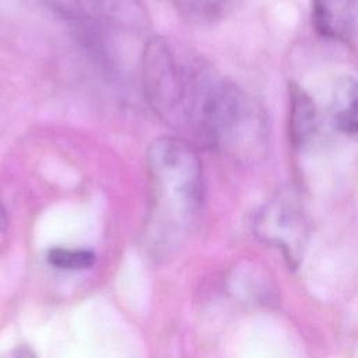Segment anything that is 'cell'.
I'll return each mask as SVG.
<instances>
[{
	"label": "cell",
	"mask_w": 358,
	"mask_h": 358,
	"mask_svg": "<svg viewBox=\"0 0 358 358\" xmlns=\"http://www.w3.org/2000/svg\"><path fill=\"white\" fill-rule=\"evenodd\" d=\"M150 187V232L175 243L199 217L203 171L193 145L179 137L155 138L145 155Z\"/></svg>",
	"instance_id": "obj_1"
},
{
	"label": "cell",
	"mask_w": 358,
	"mask_h": 358,
	"mask_svg": "<svg viewBox=\"0 0 358 358\" xmlns=\"http://www.w3.org/2000/svg\"><path fill=\"white\" fill-rule=\"evenodd\" d=\"M257 236L282 250L289 264L296 266L308 241V221L301 206L289 197H275L257 214Z\"/></svg>",
	"instance_id": "obj_2"
},
{
	"label": "cell",
	"mask_w": 358,
	"mask_h": 358,
	"mask_svg": "<svg viewBox=\"0 0 358 358\" xmlns=\"http://www.w3.org/2000/svg\"><path fill=\"white\" fill-rule=\"evenodd\" d=\"M53 8L81 24L126 32L148 27L147 13L138 0H46Z\"/></svg>",
	"instance_id": "obj_3"
},
{
	"label": "cell",
	"mask_w": 358,
	"mask_h": 358,
	"mask_svg": "<svg viewBox=\"0 0 358 358\" xmlns=\"http://www.w3.org/2000/svg\"><path fill=\"white\" fill-rule=\"evenodd\" d=\"M358 0H312L316 31L329 39L347 42L355 27Z\"/></svg>",
	"instance_id": "obj_4"
},
{
	"label": "cell",
	"mask_w": 358,
	"mask_h": 358,
	"mask_svg": "<svg viewBox=\"0 0 358 358\" xmlns=\"http://www.w3.org/2000/svg\"><path fill=\"white\" fill-rule=\"evenodd\" d=\"M330 116L333 126L348 136H358V81L340 77L331 90Z\"/></svg>",
	"instance_id": "obj_5"
},
{
	"label": "cell",
	"mask_w": 358,
	"mask_h": 358,
	"mask_svg": "<svg viewBox=\"0 0 358 358\" xmlns=\"http://www.w3.org/2000/svg\"><path fill=\"white\" fill-rule=\"evenodd\" d=\"M319 130V112L308 92L296 84L289 85V133L295 145L310 143Z\"/></svg>",
	"instance_id": "obj_6"
},
{
	"label": "cell",
	"mask_w": 358,
	"mask_h": 358,
	"mask_svg": "<svg viewBox=\"0 0 358 358\" xmlns=\"http://www.w3.org/2000/svg\"><path fill=\"white\" fill-rule=\"evenodd\" d=\"M169 3L186 20L210 22L227 15L236 0H169Z\"/></svg>",
	"instance_id": "obj_7"
},
{
	"label": "cell",
	"mask_w": 358,
	"mask_h": 358,
	"mask_svg": "<svg viewBox=\"0 0 358 358\" xmlns=\"http://www.w3.org/2000/svg\"><path fill=\"white\" fill-rule=\"evenodd\" d=\"M48 263L59 270H85L95 263V255L87 249L53 248L48 253Z\"/></svg>",
	"instance_id": "obj_8"
},
{
	"label": "cell",
	"mask_w": 358,
	"mask_h": 358,
	"mask_svg": "<svg viewBox=\"0 0 358 358\" xmlns=\"http://www.w3.org/2000/svg\"><path fill=\"white\" fill-rule=\"evenodd\" d=\"M6 225H7V214L4 207L0 204V232L6 228Z\"/></svg>",
	"instance_id": "obj_9"
},
{
	"label": "cell",
	"mask_w": 358,
	"mask_h": 358,
	"mask_svg": "<svg viewBox=\"0 0 358 358\" xmlns=\"http://www.w3.org/2000/svg\"><path fill=\"white\" fill-rule=\"evenodd\" d=\"M17 358H35V355L31 352V350L22 348V350H20V351H18Z\"/></svg>",
	"instance_id": "obj_10"
}]
</instances>
